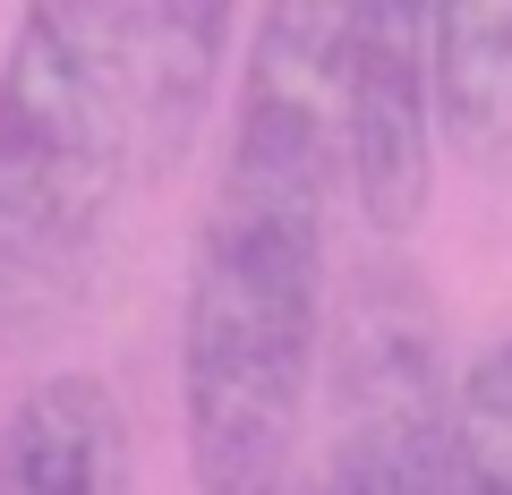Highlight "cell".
<instances>
[{
	"label": "cell",
	"mask_w": 512,
	"mask_h": 495,
	"mask_svg": "<svg viewBox=\"0 0 512 495\" xmlns=\"http://www.w3.org/2000/svg\"><path fill=\"white\" fill-rule=\"evenodd\" d=\"M453 461H461V495H512V333L461 367Z\"/></svg>",
	"instance_id": "obj_8"
},
{
	"label": "cell",
	"mask_w": 512,
	"mask_h": 495,
	"mask_svg": "<svg viewBox=\"0 0 512 495\" xmlns=\"http://www.w3.org/2000/svg\"><path fill=\"white\" fill-rule=\"evenodd\" d=\"M427 86L444 146L478 171H512V0L427 9Z\"/></svg>",
	"instance_id": "obj_6"
},
{
	"label": "cell",
	"mask_w": 512,
	"mask_h": 495,
	"mask_svg": "<svg viewBox=\"0 0 512 495\" xmlns=\"http://www.w3.org/2000/svg\"><path fill=\"white\" fill-rule=\"evenodd\" d=\"M453 393L436 308L410 274H376L325 350V495H461Z\"/></svg>",
	"instance_id": "obj_3"
},
{
	"label": "cell",
	"mask_w": 512,
	"mask_h": 495,
	"mask_svg": "<svg viewBox=\"0 0 512 495\" xmlns=\"http://www.w3.org/2000/svg\"><path fill=\"white\" fill-rule=\"evenodd\" d=\"M342 0L265 9L180 291V444L197 495H265L325 376V231L342 197Z\"/></svg>",
	"instance_id": "obj_1"
},
{
	"label": "cell",
	"mask_w": 512,
	"mask_h": 495,
	"mask_svg": "<svg viewBox=\"0 0 512 495\" xmlns=\"http://www.w3.org/2000/svg\"><path fill=\"white\" fill-rule=\"evenodd\" d=\"M137 171L146 111L128 9L35 0L0 60V342L43 333L86 291Z\"/></svg>",
	"instance_id": "obj_2"
},
{
	"label": "cell",
	"mask_w": 512,
	"mask_h": 495,
	"mask_svg": "<svg viewBox=\"0 0 512 495\" xmlns=\"http://www.w3.org/2000/svg\"><path fill=\"white\" fill-rule=\"evenodd\" d=\"M342 197L384 239H402L436 197V86H427V9L419 0H359L350 9Z\"/></svg>",
	"instance_id": "obj_4"
},
{
	"label": "cell",
	"mask_w": 512,
	"mask_h": 495,
	"mask_svg": "<svg viewBox=\"0 0 512 495\" xmlns=\"http://www.w3.org/2000/svg\"><path fill=\"white\" fill-rule=\"evenodd\" d=\"M222 43L231 9L180 0V9H128V52H137V111H146V171H171L197 146L205 111H214Z\"/></svg>",
	"instance_id": "obj_7"
},
{
	"label": "cell",
	"mask_w": 512,
	"mask_h": 495,
	"mask_svg": "<svg viewBox=\"0 0 512 495\" xmlns=\"http://www.w3.org/2000/svg\"><path fill=\"white\" fill-rule=\"evenodd\" d=\"M265 495H325V487H316V470H282Z\"/></svg>",
	"instance_id": "obj_9"
},
{
	"label": "cell",
	"mask_w": 512,
	"mask_h": 495,
	"mask_svg": "<svg viewBox=\"0 0 512 495\" xmlns=\"http://www.w3.org/2000/svg\"><path fill=\"white\" fill-rule=\"evenodd\" d=\"M0 495H128L120 393L86 367L35 376L0 419Z\"/></svg>",
	"instance_id": "obj_5"
}]
</instances>
